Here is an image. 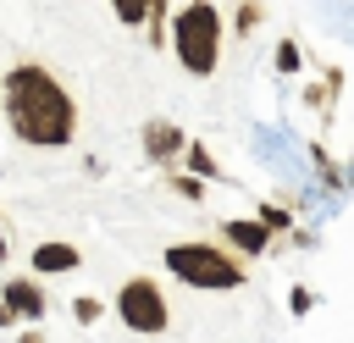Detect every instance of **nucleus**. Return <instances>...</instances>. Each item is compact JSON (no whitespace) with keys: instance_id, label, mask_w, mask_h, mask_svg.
<instances>
[{"instance_id":"1","label":"nucleus","mask_w":354,"mask_h":343,"mask_svg":"<svg viewBox=\"0 0 354 343\" xmlns=\"http://www.w3.org/2000/svg\"><path fill=\"white\" fill-rule=\"evenodd\" d=\"M6 116H11L17 138H28V144H66L72 127H77L72 94L44 66H11V77H6Z\"/></svg>"},{"instance_id":"5","label":"nucleus","mask_w":354,"mask_h":343,"mask_svg":"<svg viewBox=\"0 0 354 343\" xmlns=\"http://www.w3.org/2000/svg\"><path fill=\"white\" fill-rule=\"evenodd\" d=\"M0 299H6V310H11V315H22V321H39V315H44V293H39V282L11 277Z\"/></svg>"},{"instance_id":"7","label":"nucleus","mask_w":354,"mask_h":343,"mask_svg":"<svg viewBox=\"0 0 354 343\" xmlns=\"http://www.w3.org/2000/svg\"><path fill=\"white\" fill-rule=\"evenodd\" d=\"M144 144H149V155H171V149L183 144V133H177L171 122H149V133H144Z\"/></svg>"},{"instance_id":"8","label":"nucleus","mask_w":354,"mask_h":343,"mask_svg":"<svg viewBox=\"0 0 354 343\" xmlns=\"http://www.w3.org/2000/svg\"><path fill=\"white\" fill-rule=\"evenodd\" d=\"M227 238H232L238 249H249V254L266 249V227H260V221H227Z\"/></svg>"},{"instance_id":"13","label":"nucleus","mask_w":354,"mask_h":343,"mask_svg":"<svg viewBox=\"0 0 354 343\" xmlns=\"http://www.w3.org/2000/svg\"><path fill=\"white\" fill-rule=\"evenodd\" d=\"M6 321H11V310H6V299H0V326H6Z\"/></svg>"},{"instance_id":"11","label":"nucleus","mask_w":354,"mask_h":343,"mask_svg":"<svg viewBox=\"0 0 354 343\" xmlns=\"http://www.w3.org/2000/svg\"><path fill=\"white\" fill-rule=\"evenodd\" d=\"M260 227H288V210H277V205H266V210H260Z\"/></svg>"},{"instance_id":"10","label":"nucleus","mask_w":354,"mask_h":343,"mask_svg":"<svg viewBox=\"0 0 354 343\" xmlns=\"http://www.w3.org/2000/svg\"><path fill=\"white\" fill-rule=\"evenodd\" d=\"M72 315H77V321H100V299H77Z\"/></svg>"},{"instance_id":"6","label":"nucleus","mask_w":354,"mask_h":343,"mask_svg":"<svg viewBox=\"0 0 354 343\" xmlns=\"http://www.w3.org/2000/svg\"><path fill=\"white\" fill-rule=\"evenodd\" d=\"M33 266L39 271H77V249L72 243H39L33 249Z\"/></svg>"},{"instance_id":"14","label":"nucleus","mask_w":354,"mask_h":343,"mask_svg":"<svg viewBox=\"0 0 354 343\" xmlns=\"http://www.w3.org/2000/svg\"><path fill=\"white\" fill-rule=\"evenodd\" d=\"M0 260H6V238H0Z\"/></svg>"},{"instance_id":"2","label":"nucleus","mask_w":354,"mask_h":343,"mask_svg":"<svg viewBox=\"0 0 354 343\" xmlns=\"http://www.w3.org/2000/svg\"><path fill=\"white\" fill-rule=\"evenodd\" d=\"M171 44H177V61L188 72H216V55H221V17L210 6H188L177 11V28H171Z\"/></svg>"},{"instance_id":"3","label":"nucleus","mask_w":354,"mask_h":343,"mask_svg":"<svg viewBox=\"0 0 354 343\" xmlns=\"http://www.w3.org/2000/svg\"><path fill=\"white\" fill-rule=\"evenodd\" d=\"M166 271L183 277L188 288H238V282H243V266L227 260V254L210 249V243H171V249H166Z\"/></svg>"},{"instance_id":"12","label":"nucleus","mask_w":354,"mask_h":343,"mask_svg":"<svg viewBox=\"0 0 354 343\" xmlns=\"http://www.w3.org/2000/svg\"><path fill=\"white\" fill-rule=\"evenodd\" d=\"M277 66H282V72H293V66H299V50H293V44H282V50H277Z\"/></svg>"},{"instance_id":"4","label":"nucleus","mask_w":354,"mask_h":343,"mask_svg":"<svg viewBox=\"0 0 354 343\" xmlns=\"http://www.w3.org/2000/svg\"><path fill=\"white\" fill-rule=\"evenodd\" d=\"M116 315H122L133 332H160V326L171 321V310H166V293H160L149 277H133V282L116 293Z\"/></svg>"},{"instance_id":"9","label":"nucleus","mask_w":354,"mask_h":343,"mask_svg":"<svg viewBox=\"0 0 354 343\" xmlns=\"http://www.w3.org/2000/svg\"><path fill=\"white\" fill-rule=\"evenodd\" d=\"M188 166L205 172V177H216V160H210V149H199V144H188Z\"/></svg>"}]
</instances>
